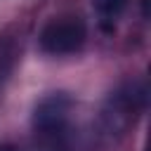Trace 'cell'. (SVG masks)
Segmentation results:
<instances>
[{"instance_id": "cell-2", "label": "cell", "mask_w": 151, "mask_h": 151, "mask_svg": "<svg viewBox=\"0 0 151 151\" xmlns=\"http://www.w3.org/2000/svg\"><path fill=\"white\" fill-rule=\"evenodd\" d=\"M146 106V85L142 80L120 83L99 109V132L104 137H123Z\"/></svg>"}, {"instance_id": "cell-3", "label": "cell", "mask_w": 151, "mask_h": 151, "mask_svg": "<svg viewBox=\"0 0 151 151\" xmlns=\"http://www.w3.org/2000/svg\"><path fill=\"white\" fill-rule=\"evenodd\" d=\"M87 40V24L78 14L52 17L38 33V45L50 57L78 54Z\"/></svg>"}, {"instance_id": "cell-6", "label": "cell", "mask_w": 151, "mask_h": 151, "mask_svg": "<svg viewBox=\"0 0 151 151\" xmlns=\"http://www.w3.org/2000/svg\"><path fill=\"white\" fill-rule=\"evenodd\" d=\"M0 151H19V149L12 146V144H0Z\"/></svg>"}, {"instance_id": "cell-4", "label": "cell", "mask_w": 151, "mask_h": 151, "mask_svg": "<svg viewBox=\"0 0 151 151\" xmlns=\"http://www.w3.org/2000/svg\"><path fill=\"white\" fill-rule=\"evenodd\" d=\"M127 5H130V0H92V9H94L99 28L111 33L118 26L120 17L125 14Z\"/></svg>"}, {"instance_id": "cell-5", "label": "cell", "mask_w": 151, "mask_h": 151, "mask_svg": "<svg viewBox=\"0 0 151 151\" xmlns=\"http://www.w3.org/2000/svg\"><path fill=\"white\" fill-rule=\"evenodd\" d=\"M21 54V40L17 33H0V85L9 78Z\"/></svg>"}, {"instance_id": "cell-1", "label": "cell", "mask_w": 151, "mask_h": 151, "mask_svg": "<svg viewBox=\"0 0 151 151\" xmlns=\"http://www.w3.org/2000/svg\"><path fill=\"white\" fill-rule=\"evenodd\" d=\"M76 101L68 92H50L33 109V137L42 151H66L73 139Z\"/></svg>"}]
</instances>
